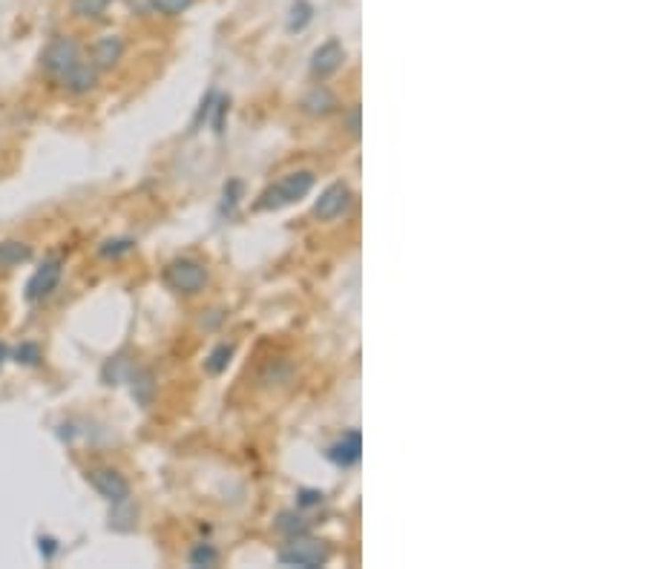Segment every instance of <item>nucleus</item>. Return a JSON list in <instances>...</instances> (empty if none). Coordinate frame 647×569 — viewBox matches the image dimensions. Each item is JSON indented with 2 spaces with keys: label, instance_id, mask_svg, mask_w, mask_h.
I'll return each mask as SVG.
<instances>
[{
  "label": "nucleus",
  "instance_id": "f257e3e1",
  "mask_svg": "<svg viewBox=\"0 0 647 569\" xmlns=\"http://www.w3.org/2000/svg\"><path fill=\"white\" fill-rule=\"evenodd\" d=\"M311 187H314V173L297 170V173L285 176L283 181H276L274 187H268L260 196V202H256V210H279V208H285V204H294L308 196Z\"/></svg>",
  "mask_w": 647,
  "mask_h": 569
},
{
  "label": "nucleus",
  "instance_id": "f03ea898",
  "mask_svg": "<svg viewBox=\"0 0 647 569\" xmlns=\"http://www.w3.org/2000/svg\"><path fill=\"white\" fill-rule=\"evenodd\" d=\"M331 558V549L323 541H311V538H291L288 547L279 552V564L283 566H302V569H316Z\"/></svg>",
  "mask_w": 647,
  "mask_h": 569
},
{
  "label": "nucleus",
  "instance_id": "7ed1b4c3",
  "mask_svg": "<svg viewBox=\"0 0 647 569\" xmlns=\"http://www.w3.org/2000/svg\"><path fill=\"white\" fill-rule=\"evenodd\" d=\"M164 282L179 294H199L207 285V271L193 259H176L164 268Z\"/></svg>",
  "mask_w": 647,
  "mask_h": 569
},
{
  "label": "nucleus",
  "instance_id": "20e7f679",
  "mask_svg": "<svg viewBox=\"0 0 647 569\" xmlns=\"http://www.w3.org/2000/svg\"><path fill=\"white\" fill-rule=\"evenodd\" d=\"M78 60H81V46L72 38H67V35H60V38H55L44 50L41 64H44V69L50 72L52 78H60L69 67H76Z\"/></svg>",
  "mask_w": 647,
  "mask_h": 569
},
{
  "label": "nucleus",
  "instance_id": "39448f33",
  "mask_svg": "<svg viewBox=\"0 0 647 569\" xmlns=\"http://www.w3.org/2000/svg\"><path fill=\"white\" fill-rule=\"evenodd\" d=\"M87 483L109 503H121V501L130 498V483L116 469H90L87 471Z\"/></svg>",
  "mask_w": 647,
  "mask_h": 569
},
{
  "label": "nucleus",
  "instance_id": "423d86ee",
  "mask_svg": "<svg viewBox=\"0 0 647 569\" xmlns=\"http://www.w3.org/2000/svg\"><path fill=\"white\" fill-rule=\"evenodd\" d=\"M343 60H346V46L337 38L325 41L323 46H316L314 55H311V75L320 78V81L331 78L334 72L343 67Z\"/></svg>",
  "mask_w": 647,
  "mask_h": 569
},
{
  "label": "nucleus",
  "instance_id": "0eeeda50",
  "mask_svg": "<svg viewBox=\"0 0 647 569\" xmlns=\"http://www.w3.org/2000/svg\"><path fill=\"white\" fill-rule=\"evenodd\" d=\"M60 273H64V262H60V259H46L41 268L32 273V280L27 282V299L38 302L44 296H50L52 290L58 288V282H60Z\"/></svg>",
  "mask_w": 647,
  "mask_h": 569
},
{
  "label": "nucleus",
  "instance_id": "6e6552de",
  "mask_svg": "<svg viewBox=\"0 0 647 569\" xmlns=\"http://www.w3.org/2000/svg\"><path fill=\"white\" fill-rule=\"evenodd\" d=\"M348 204H351V190H348V185H343V181H337V185H328L323 190V196L314 204V213H316V219L328 222V219L343 216L348 210Z\"/></svg>",
  "mask_w": 647,
  "mask_h": 569
},
{
  "label": "nucleus",
  "instance_id": "1a4fd4ad",
  "mask_svg": "<svg viewBox=\"0 0 647 569\" xmlns=\"http://www.w3.org/2000/svg\"><path fill=\"white\" fill-rule=\"evenodd\" d=\"M60 83H64V90L72 92V95H84V92H90L95 90V83H99V67L92 64V60H78L76 67H69L64 75L58 78Z\"/></svg>",
  "mask_w": 647,
  "mask_h": 569
},
{
  "label": "nucleus",
  "instance_id": "9d476101",
  "mask_svg": "<svg viewBox=\"0 0 647 569\" xmlns=\"http://www.w3.org/2000/svg\"><path fill=\"white\" fill-rule=\"evenodd\" d=\"M360 452H363L360 431H357V429H351V431L346 434V438H343V440H337L325 454H328V460H331V463L348 469V466H354V463H357V460H360Z\"/></svg>",
  "mask_w": 647,
  "mask_h": 569
},
{
  "label": "nucleus",
  "instance_id": "9b49d317",
  "mask_svg": "<svg viewBox=\"0 0 647 569\" xmlns=\"http://www.w3.org/2000/svg\"><path fill=\"white\" fill-rule=\"evenodd\" d=\"M121 55H124V41L118 38V35H104V38H99V43H95V50H92V64L101 69H113Z\"/></svg>",
  "mask_w": 647,
  "mask_h": 569
},
{
  "label": "nucleus",
  "instance_id": "f8f14e48",
  "mask_svg": "<svg viewBox=\"0 0 647 569\" xmlns=\"http://www.w3.org/2000/svg\"><path fill=\"white\" fill-rule=\"evenodd\" d=\"M302 107H305V113H308V115H328L337 107V99H334L328 87L316 83V87L302 99Z\"/></svg>",
  "mask_w": 647,
  "mask_h": 569
},
{
  "label": "nucleus",
  "instance_id": "ddd939ff",
  "mask_svg": "<svg viewBox=\"0 0 647 569\" xmlns=\"http://www.w3.org/2000/svg\"><path fill=\"white\" fill-rule=\"evenodd\" d=\"M29 257H32V250H29V245H23V241H15V239L0 241V271L18 268V265H23Z\"/></svg>",
  "mask_w": 647,
  "mask_h": 569
},
{
  "label": "nucleus",
  "instance_id": "4468645a",
  "mask_svg": "<svg viewBox=\"0 0 647 569\" xmlns=\"http://www.w3.org/2000/svg\"><path fill=\"white\" fill-rule=\"evenodd\" d=\"M132 520H136V506L130 503V498L121 501V503H113V512H109V529L130 532Z\"/></svg>",
  "mask_w": 647,
  "mask_h": 569
},
{
  "label": "nucleus",
  "instance_id": "2eb2a0df",
  "mask_svg": "<svg viewBox=\"0 0 647 569\" xmlns=\"http://www.w3.org/2000/svg\"><path fill=\"white\" fill-rule=\"evenodd\" d=\"M276 529L283 532L285 538H300V535H305V532L311 529V524L302 515H297V512H283V515H279V520H276Z\"/></svg>",
  "mask_w": 647,
  "mask_h": 569
},
{
  "label": "nucleus",
  "instance_id": "dca6fc26",
  "mask_svg": "<svg viewBox=\"0 0 647 569\" xmlns=\"http://www.w3.org/2000/svg\"><path fill=\"white\" fill-rule=\"evenodd\" d=\"M311 18H314V6L308 0H297L288 15V32H302L311 23Z\"/></svg>",
  "mask_w": 647,
  "mask_h": 569
},
{
  "label": "nucleus",
  "instance_id": "f3484780",
  "mask_svg": "<svg viewBox=\"0 0 647 569\" xmlns=\"http://www.w3.org/2000/svg\"><path fill=\"white\" fill-rule=\"evenodd\" d=\"M109 6V0H72V15L84 18V20H95L101 18Z\"/></svg>",
  "mask_w": 647,
  "mask_h": 569
},
{
  "label": "nucleus",
  "instance_id": "a211bd4d",
  "mask_svg": "<svg viewBox=\"0 0 647 569\" xmlns=\"http://www.w3.org/2000/svg\"><path fill=\"white\" fill-rule=\"evenodd\" d=\"M230 357H234V345H216L213 351H211V357L204 360V368L211 371V374H222L225 368H228V362H230Z\"/></svg>",
  "mask_w": 647,
  "mask_h": 569
},
{
  "label": "nucleus",
  "instance_id": "6ab92c4d",
  "mask_svg": "<svg viewBox=\"0 0 647 569\" xmlns=\"http://www.w3.org/2000/svg\"><path fill=\"white\" fill-rule=\"evenodd\" d=\"M132 394H139V403L148 406L153 397V374L150 371H136L132 374Z\"/></svg>",
  "mask_w": 647,
  "mask_h": 569
},
{
  "label": "nucleus",
  "instance_id": "aec40b11",
  "mask_svg": "<svg viewBox=\"0 0 647 569\" xmlns=\"http://www.w3.org/2000/svg\"><path fill=\"white\" fill-rule=\"evenodd\" d=\"M219 561V552L211 547V543H196L190 552V564L193 566H213Z\"/></svg>",
  "mask_w": 647,
  "mask_h": 569
},
{
  "label": "nucleus",
  "instance_id": "412c9836",
  "mask_svg": "<svg viewBox=\"0 0 647 569\" xmlns=\"http://www.w3.org/2000/svg\"><path fill=\"white\" fill-rule=\"evenodd\" d=\"M150 6L158 12V15H181V12H188L193 6V0H150Z\"/></svg>",
  "mask_w": 647,
  "mask_h": 569
},
{
  "label": "nucleus",
  "instance_id": "4be33fe9",
  "mask_svg": "<svg viewBox=\"0 0 647 569\" xmlns=\"http://www.w3.org/2000/svg\"><path fill=\"white\" fill-rule=\"evenodd\" d=\"M15 360L23 362V366H38V362H41V348L35 345V343H23L15 351Z\"/></svg>",
  "mask_w": 647,
  "mask_h": 569
},
{
  "label": "nucleus",
  "instance_id": "5701e85b",
  "mask_svg": "<svg viewBox=\"0 0 647 569\" xmlns=\"http://www.w3.org/2000/svg\"><path fill=\"white\" fill-rule=\"evenodd\" d=\"M130 250H132L130 239H116V241H104L101 257H118V253H130Z\"/></svg>",
  "mask_w": 647,
  "mask_h": 569
},
{
  "label": "nucleus",
  "instance_id": "b1692460",
  "mask_svg": "<svg viewBox=\"0 0 647 569\" xmlns=\"http://www.w3.org/2000/svg\"><path fill=\"white\" fill-rule=\"evenodd\" d=\"M213 110H216V115H213V130H216V136H222V127H225V113H228V99H216L213 101Z\"/></svg>",
  "mask_w": 647,
  "mask_h": 569
},
{
  "label": "nucleus",
  "instance_id": "393cba45",
  "mask_svg": "<svg viewBox=\"0 0 647 569\" xmlns=\"http://www.w3.org/2000/svg\"><path fill=\"white\" fill-rule=\"evenodd\" d=\"M242 190L239 181H230V185L225 187V202H222V213H230L234 210V204H236V193Z\"/></svg>",
  "mask_w": 647,
  "mask_h": 569
},
{
  "label": "nucleus",
  "instance_id": "a878e982",
  "mask_svg": "<svg viewBox=\"0 0 647 569\" xmlns=\"http://www.w3.org/2000/svg\"><path fill=\"white\" fill-rule=\"evenodd\" d=\"M320 503H323V492H316V489L300 492V506H320Z\"/></svg>",
  "mask_w": 647,
  "mask_h": 569
},
{
  "label": "nucleus",
  "instance_id": "bb28decb",
  "mask_svg": "<svg viewBox=\"0 0 647 569\" xmlns=\"http://www.w3.org/2000/svg\"><path fill=\"white\" fill-rule=\"evenodd\" d=\"M348 130H351V136H360V107L357 104H354L348 113Z\"/></svg>",
  "mask_w": 647,
  "mask_h": 569
},
{
  "label": "nucleus",
  "instance_id": "cd10ccee",
  "mask_svg": "<svg viewBox=\"0 0 647 569\" xmlns=\"http://www.w3.org/2000/svg\"><path fill=\"white\" fill-rule=\"evenodd\" d=\"M55 552H58V541L55 538H41V555H44V558L50 561Z\"/></svg>",
  "mask_w": 647,
  "mask_h": 569
},
{
  "label": "nucleus",
  "instance_id": "c85d7f7f",
  "mask_svg": "<svg viewBox=\"0 0 647 569\" xmlns=\"http://www.w3.org/2000/svg\"><path fill=\"white\" fill-rule=\"evenodd\" d=\"M6 357H9V351H6L4 343H0V366H4V362H6Z\"/></svg>",
  "mask_w": 647,
  "mask_h": 569
},
{
  "label": "nucleus",
  "instance_id": "c756f323",
  "mask_svg": "<svg viewBox=\"0 0 647 569\" xmlns=\"http://www.w3.org/2000/svg\"><path fill=\"white\" fill-rule=\"evenodd\" d=\"M109 4H113V0H109Z\"/></svg>",
  "mask_w": 647,
  "mask_h": 569
}]
</instances>
